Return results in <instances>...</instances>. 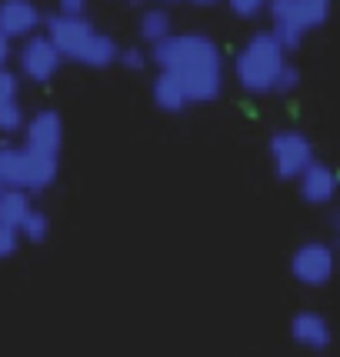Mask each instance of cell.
Instances as JSON below:
<instances>
[{"label":"cell","instance_id":"cell-18","mask_svg":"<svg viewBox=\"0 0 340 357\" xmlns=\"http://www.w3.org/2000/svg\"><path fill=\"white\" fill-rule=\"evenodd\" d=\"M117 63L124 67L127 74H140V70H147V67H150V57H147V50H144V47L127 44V47H121Z\"/></svg>","mask_w":340,"mask_h":357},{"label":"cell","instance_id":"cell-24","mask_svg":"<svg viewBox=\"0 0 340 357\" xmlns=\"http://www.w3.org/2000/svg\"><path fill=\"white\" fill-rule=\"evenodd\" d=\"M10 61H14V44L7 37H0V70H7Z\"/></svg>","mask_w":340,"mask_h":357},{"label":"cell","instance_id":"cell-22","mask_svg":"<svg viewBox=\"0 0 340 357\" xmlns=\"http://www.w3.org/2000/svg\"><path fill=\"white\" fill-rule=\"evenodd\" d=\"M17 244H20L17 231H10V227H3V224H0V261H3V257H10V254L17 250Z\"/></svg>","mask_w":340,"mask_h":357},{"label":"cell","instance_id":"cell-20","mask_svg":"<svg viewBox=\"0 0 340 357\" xmlns=\"http://www.w3.org/2000/svg\"><path fill=\"white\" fill-rule=\"evenodd\" d=\"M297 87H300V67L287 61V67L280 70L277 84H274V93H294Z\"/></svg>","mask_w":340,"mask_h":357},{"label":"cell","instance_id":"cell-13","mask_svg":"<svg viewBox=\"0 0 340 357\" xmlns=\"http://www.w3.org/2000/svg\"><path fill=\"white\" fill-rule=\"evenodd\" d=\"M270 27H297V31H317L314 27V14H310L307 0H267Z\"/></svg>","mask_w":340,"mask_h":357},{"label":"cell","instance_id":"cell-9","mask_svg":"<svg viewBox=\"0 0 340 357\" xmlns=\"http://www.w3.org/2000/svg\"><path fill=\"white\" fill-rule=\"evenodd\" d=\"M40 24L44 14L33 0H0V37H7L10 44L40 33Z\"/></svg>","mask_w":340,"mask_h":357},{"label":"cell","instance_id":"cell-12","mask_svg":"<svg viewBox=\"0 0 340 357\" xmlns=\"http://www.w3.org/2000/svg\"><path fill=\"white\" fill-rule=\"evenodd\" d=\"M291 337H294L300 347H307V351H324V347H330V341H334L327 317L317 311H297L294 317H291Z\"/></svg>","mask_w":340,"mask_h":357},{"label":"cell","instance_id":"cell-23","mask_svg":"<svg viewBox=\"0 0 340 357\" xmlns=\"http://www.w3.org/2000/svg\"><path fill=\"white\" fill-rule=\"evenodd\" d=\"M91 0H57V14H67V17H84Z\"/></svg>","mask_w":340,"mask_h":357},{"label":"cell","instance_id":"cell-21","mask_svg":"<svg viewBox=\"0 0 340 357\" xmlns=\"http://www.w3.org/2000/svg\"><path fill=\"white\" fill-rule=\"evenodd\" d=\"M310 14H314V27H324L330 20V10H334V0H307Z\"/></svg>","mask_w":340,"mask_h":357},{"label":"cell","instance_id":"cell-16","mask_svg":"<svg viewBox=\"0 0 340 357\" xmlns=\"http://www.w3.org/2000/svg\"><path fill=\"white\" fill-rule=\"evenodd\" d=\"M33 211V201L31 194H24V190H14V187H7V190H0V224L3 227H10L17 231L24 218Z\"/></svg>","mask_w":340,"mask_h":357},{"label":"cell","instance_id":"cell-8","mask_svg":"<svg viewBox=\"0 0 340 357\" xmlns=\"http://www.w3.org/2000/svg\"><path fill=\"white\" fill-rule=\"evenodd\" d=\"M334 248L327 241H304L291 254V274L304 287H324L334 278Z\"/></svg>","mask_w":340,"mask_h":357},{"label":"cell","instance_id":"cell-17","mask_svg":"<svg viewBox=\"0 0 340 357\" xmlns=\"http://www.w3.org/2000/svg\"><path fill=\"white\" fill-rule=\"evenodd\" d=\"M17 237H24L31 244H44L47 237H50V218H47V211L33 207L31 214L24 218V224L17 227Z\"/></svg>","mask_w":340,"mask_h":357},{"label":"cell","instance_id":"cell-26","mask_svg":"<svg viewBox=\"0 0 340 357\" xmlns=\"http://www.w3.org/2000/svg\"><path fill=\"white\" fill-rule=\"evenodd\" d=\"M164 3H184V0H157V7H164Z\"/></svg>","mask_w":340,"mask_h":357},{"label":"cell","instance_id":"cell-5","mask_svg":"<svg viewBox=\"0 0 340 357\" xmlns=\"http://www.w3.org/2000/svg\"><path fill=\"white\" fill-rule=\"evenodd\" d=\"M267 151H270L274 174H277L280 181H297L317 160L314 140L304 130H297V127H277L270 134V140H267Z\"/></svg>","mask_w":340,"mask_h":357},{"label":"cell","instance_id":"cell-14","mask_svg":"<svg viewBox=\"0 0 340 357\" xmlns=\"http://www.w3.org/2000/svg\"><path fill=\"white\" fill-rule=\"evenodd\" d=\"M150 100L157 104V110H164V114H184L190 107V100H187L184 87L177 84V77H170L164 70H157L154 84H150Z\"/></svg>","mask_w":340,"mask_h":357},{"label":"cell","instance_id":"cell-4","mask_svg":"<svg viewBox=\"0 0 340 357\" xmlns=\"http://www.w3.org/2000/svg\"><path fill=\"white\" fill-rule=\"evenodd\" d=\"M57 157H40L24 151L20 144H0V184L24 190V194H44L57 181Z\"/></svg>","mask_w":340,"mask_h":357},{"label":"cell","instance_id":"cell-25","mask_svg":"<svg viewBox=\"0 0 340 357\" xmlns=\"http://www.w3.org/2000/svg\"><path fill=\"white\" fill-rule=\"evenodd\" d=\"M187 3H194V7H217V3H224V0H187Z\"/></svg>","mask_w":340,"mask_h":357},{"label":"cell","instance_id":"cell-1","mask_svg":"<svg viewBox=\"0 0 340 357\" xmlns=\"http://www.w3.org/2000/svg\"><path fill=\"white\" fill-rule=\"evenodd\" d=\"M147 57L157 70L177 77L190 104H210L224 93V54L207 33H170L147 50Z\"/></svg>","mask_w":340,"mask_h":357},{"label":"cell","instance_id":"cell-6","mask_svg":"<svg viewBox=\"0 0 340 357\" xmlns=\"http://www.w3.org/2000/svg\"><path fill=\"white\" fill-rule=\"evenodd\" d=\"M63 57L54 50V44L47 40L44 33H33L27 40H20L17 47V77L27 80V84H50V80L57 77V70H61Z\"/></svg>","mask_w":340,"mask_h":357},{"label":"cell","instance_id":"cell-19","mask_svg":"<svg viewBox=\"0 0 340 357\" xmlns=\"http://www.w3.org/2000/svg\"><path fill=\"white\" fill-rule=\"evenodd\" d=\"M227 7H231L233 17H240V20H257V17L267 10V0H224Z\"/></svg>","mask_w":340,"mask_h":357},{"label":"cell","instance_id":"cell-11","mask_svg":"<svg viewBox=\"0 0 340 357\" xmlns=\"http://www.w3.org/2000/svg\"><path fill=\"white\" fill-rule=\"evenodd\" d=\"M24 121L27 114L20 107V77L14 70H0V134L14 137L24 130Z\"/></svg>","mask_w":340,"mask_h":357},{"label":"cell","instance_id":"cell-27","mask_svg":"<svg viewBox=\"0 0 340 357\" xmlns=\"http://www.w3.org/2000/svg\"><path fill=\"white\" fill-rule=\"evenodd\" d=\"M0 190H7V187H3V184H0Z\"/></svg>","mask_w":340,"mask_h":357},{"label":"cell","instance_id":"cell-15","mask_svg":"<svg viewBox=\"0 0 340 357\" xmlns=\"http://www.w3.org/2000/svg\"><path fill=\"white\" fill-rule=\"evenodd\" d=\"M173 33V17H170V10L167 7H147L144 14H140V20H137V37L144 40L147 47H154V44H160L164 37H170Z\"/></svg>","mask_w":340,"mask_h":357},{"label":"cell","instance_id":"cell-3","mask_svg":"<svg viewBox=\"0 0 340 357\" xmlns=\"http://www.w3.org/2000/svg\"><path fill=\"white\" fill-rule=\"evenodd\" d=\"M284 67H287V54L267 31L250 33L244 47L233 54V80L240 84V91L254 93V97L274 93V84Z\"/></svg>","mask_w":340,"mask_h":357},{"label":"cell","instance_id":"cell-10","mask_svg":"<svg viewBox=\"0 0 340 357\" xmlns=\"http://www.w3.org/2000/svg\"><path fill=\"white\" fill-rule=\"evenodd\" d=\"M297 187H300V197L314 207H324L337 197V171L324 164V160H314L307 171L297 177Z\"/></svg>","mask_w":340,"mask_h":357},{"label":"cell","instance_id":"cell-7","mask_svg":"<svg viewBox=\"0 0 340 357\" xmlns=\"http://www.w3.org/2000/svg\"><path fill=\"white\" fill-rule=\"evenodd\" d=\"M24 140L20 147L31 151V154H40V157H61V147H63V117L61 110L54 107H40L37 114H31L24 121Z\"/></svg>","mask_w":340,"mask_h":357},{"label":"cell","instance_id":"cell-2","mask_svg":"<svg viewBox=\"0 0 340 357\" xmlns=\"http://www.w3.org/2000/svg\"><path fill=\"white\" fill-rule=\"evenodd\" d=\"M44 37L54 44V50L61 54L63 61L80 63V67H91V70H107L117 63L121 44L110 37V33L97 31L93 20L87 14L84 17H67V14H47L44 17Z\"/></svg>","mask_w":340,"mask_h":357}]
</instances>
